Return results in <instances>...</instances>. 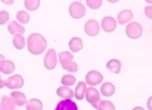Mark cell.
Returning <instances> with one entry per match:
<instances>
[{
	"mask_svg": "<svg viewBox=\"0 0 152 110\" xmlns=\"http://www.w3.org/2000/svg\"><path fill=\"white\" fill-rule=\"evenodd\" d=\"M27 47L31 53L39 55L46 50V39L39 33H32L27 38Z\"/></svg>",
	"mask_w": 152,
	"mask_h": 110,
	"instance_id": "cell-1",
	"label": "cell"
},
{
	"mask_svg": "<svg viewBox=\"0 0 152 110\" xmlns=\"http://www.w3.org/2000/svg\"><path fill=\"white\" fill-rule=\"evenodd\" d=\"M69 12L71 18L75 19H80L85 15L86 9L82 3L76 1L70 4V7H69Z\"/></svg>",
	"mask_w": 152,
	"mask_h": 110,
	"instance_id": "cell-2",
	"label": "cell"
},
{
	"mask_svg": "<svg viewBox=\"0 0 152 110\" xmlns=\"http://www.w3.org/2000/svg\"><path fill=\"white\" fill-rule=\"evenodd\" d=\"M126 34L129 38L137 39L142 34V27L137 22H131L126 26Z\"/></svg>",
	"mask_w": 152,
	"mask_h": 110,
	"instance_id": "cell-3",
	"label": "cell"
},
{
	"mask_svg": "<svg viewBox=\"0 0 152 110\" xmlns=\"http://www.w3.org/2000/svg\"><path fill=\"white\" fill-rule=\"evenodd\" d=\"M57 53L54 49H49L45 56L44 64L48 70H53L57 66Z\"/></svg>",
	"mask_w": 152,
	"mask_h": 110,
	"instance_id": "cell-4",
	"label": "cell"
},
{
	"mask_svg": "<svg viewBox=\"0 0 152 110\" xmlns=\"http://www.w3.org/2000/svg\"><path fill=\"white\" fill-rule=\"evenodd\" d=\"M23 79L19 74H14L5 80V86L9 89H19L23 87Z\"/></svg>",
	"mask_w": 152,
	"mask_h": 110,
	"instance_id": "cell-5",
	"label": "cell"
},
{
	"mask_svg": "<svg viewBox=\"0 0 152 110\" xmlns=\"http://www.w3.org/2000/svg\"><path fill=\"white\" fill-rule=\"evenodd\" d=\"M104 76L97 71H90L85 76V81L88 85L97 86L102 83Z\"/></svg>",
	"mask_w": 152,
	"mask_h": 110,
	"instance_id": "cell-6",
	"label": "cell"
},
{
	"mask_svg": "<svg viewBox=\"0 0 152 110\" xmlns=\"http://www.w3.org/2000/svg\"><path fill=\"white\" fill-rule=\"evenodd\" d=\"M84 31L86 34L89 36H96L100 32V26H99L98 22L95 19L88 20L84 24Z\"/></svg>",
	"mask_w": 152,
	"mask_h": 110,
	"instance_id": "cell-7",
	"label": "cell"
},
{
	"mask_svg": "<svg viewBox=\"0 0 152 110\" xmlns=\"http://www.w3.org/2000/svg\"><path fill=\"white\" fill-rule=\"evenodd\" d=\"M85 98L89 103H91V105H95L100 101V94L96 88L91 86V87H88L86 90Z\"/></svg>",
	"mask_w": 152,
	"mask_h": 110,
	"instance_id": "cell-8",
	"label": "cell"
},
{
	"mask_svg": "<svg viewBox=\"0 0 152 110\" xmlns=\"http://www.w3.org/2000/svg\"><path fill=\"white\" fill-rule=\"evenodd\" d=\"M102 29L106 32H112L117 28V21L112 17H105L101 22Z\"/></svg>",
	"mask_w": 152,
	"mask_h": 110,
	"instance_id": "cell-9",
	"label": "cell"
},
{
	"mask_svg": "<svg viewBox=\"0 0 152 110\" xmlns=\"http://www.w3.org/2000/svg\"><path fill=\"white\" fill-rule=\"evenodd\" d=\"M11 99L12 100V101L14 102V104L16 106H18V107H22L23 105L27 104L26 96L24 95V94H23L22 92H19V91L12 92Z\"/></svg>",
	"mask_w": 152,
	"mask_h": 110,
	"instance_id": "cell-10",
	"label": "cell"
},
{
	"mask_svg": "<svg viewBox=\"0 0 152 110\" xmlns=\"http://www.w3.org/2000/svg\"><path fill=\"white\" fill-rule=\"evenodd\" d=\"M55 110H78L77 104L71 100H63L59 102Z\"/></svg>",
	"mask_w": 152,
	"mask_h": 110,
	"instance_id": "cell-11",
	"label": "cell"
},
{
	"mask_svg": "<svg viewBox=\"0 0 152 110\" xmlns=\"http://www.w3.org/2000/svg\"><path fill=\"white\" fill-rule=\"evenodd\" d=\"M8 31L12 35H17V34H23L25 32V29L23 25L19 24L17 21H11L8 24Z\"/></svg>",
	"mask_w": 152,
	"mask_h": 110,
	"instance_id": "cell-12",
	"label": "cell"
},
{
	"mask_svg": "<svg viewBox=\"0 0 152 110\" xmlns=\"http://www.w3.org/2000/svg\"><path fill=\"white\" fill-rule=\"evenodd\" d=\"M133 18V13L129 10H124L117 15V20L120 24H125Z\"/></svg>",
	"mask_w": 152,
	"mask_h": 110,
	"instance_id": "cell-13",
	"label": "cell"
},
{
	"mask_svg": "<svg viewBox=\"0 0 152 110\" xmlns=\"http://www.w3.org/2000/svg\"><path fill=\"white\" fill-rule=\"evenodd\" d=\"M57 94L58 95L59 97L64 98V100H66V99L70 100L71 98L74 96L73 90L69 88L68 86H59L58 90H57Z\"/></svg>",
	"mask_w": 152,
	"mask_h": 110,
	"instance_id": "cell-14",
	"label": "cell"
},
{
	"mask_svg": "<svg viewBox=\"0 0 152 110\" xmlns=\"http://www.w3.org/2000/svg\"><path fill=\"white\" fill-rule=\"evenodd\" d=\"M106 67L112 73L118 74L121 71V67H122V64L121 62L117 60V59H112L110 61H109L106 64Z\"/></svg>",
	"mask_w": 152,
	"mask_h": 110,
	"instance_id": "cell-15",
	"label": "cell"
},
{
	"mask_svg": "<svg viewBox=\"0 0 152 110\" xmlns=\"http://www.w3.org/2000/svg\"><path fill=\"white\" fill-rule=\"evenodd\" d=\"M86 90H87V86L86 84L83 81L78 82V84L76 86V89H75V93H74V96L76 99L79 100H82L84 98L85 95V93H86Z\"/></svg>",
	"mask_w": 152,
	"mask_h": 110,
	"instance_id": "cell-16",
	"label": "cell"
},
{
	"mask_svg": "<svg viewBox=\"0 0 152 110\" xmlns=\"http://www.w3.org/2000/svg\"><path fill=\"white\" fill-rule=\"evenodd\" d=\"M100 91H101L102 95H104L105 97H110V96H112L114 94L115 86L110 82H105L101 86Z\"/></svg>",
	"mask_w": 152,
	"mask_h": 110,
	"instance_id": "cell-17",
	"label": "cell"
},
{
	"mask_svg": "<svg viewBox=\"0 0 152 110\" xmlns=\"http://www.w3.org/2000/svg\"><path fill=\"white\" fill-rule=\"evenodd\" d=\"M69 47L73 52H77L83 48V41L80 38H72L69 42Z\"/></svg>",
	"mask_w": 152,
	"mask_h": 110,
	"instance_id": "cell-18",
	"label": "cell"
},
{
	"mask_svg": "<svg viewBox=\"0 0 152 110\" xmlns=\"http://www.w3.org/2000/svg\"><path fill=\"white\" fill-rule=\"evenodd\" d=\"M0 106L3 110H16V105L12 101V100L9 96L4 95L1 98Z\"/></svg>",
	"mask_w": 152,
	"mask_h": 110,
	"instance_id": "cell-19",
	"label": "cell"
},
{
	"mask_svg": "<svg viewBox=\"0 0 152 110\" xmlns=\"http://www.w3.org/2000/svg\"><path fill=\"white\" fill-rule=\"evenodd\" d=\"M60 63H61L63 68L70 73H76L78 70L77 64L70 60H64V61H61Z\"/></svg>",
	"mask_w": 152,
	"mask_h": 110,
	"instance_id": "cell-20",
	"label": "cell"
},
{
	"mask_svg": "<svg viewBox=\"0 0 152 110\" xmlns=\"http://www.w3.org/2000/svg\"><path fill=\"white\" fill-rule=\"evenodd\" d=\"M96 110H115V106L111 101L100 100L97 104L92 105Z\"/></svg>",
	"mask_w": 152,
	"mask_h": 110,
	"instance_id": "cell-21",
	"label": "cell"
},
{
	"mask_svg": "<svg viewBox=\"0 0 152 110\" xmlns=\"http://www.w3.org/2000/svg\"><path fill=\"white\" fill-rule=\"evenodd\" d=\"M1 72L4 74H11L15 71V65L12 61H5L2 63Z\"/></svg>",
	"mask_w": 152,
	"mask_h": 110,
	"instance_id": "cell-22",
	"label": "cell"
},
{
	"mask_svg": "<svg viewBox=\"0 0 152 110\" xmlns=\"http://www.w3.org/2000/svg\"><path fill=\"white\" fill-rule=\"evenodd\" d=\"M43 103L38 99H31L26 104V110H42Z\"/></svg>",
	"mask_w": 152,
	"mask_h": 110,
	"instance_id": "cell-23",
	"label": "cell"
},
{
	"mask_svg": "<svg viewBox=\"0 0 152 110\" xmlns=\"http://www.w3.org/2000/svg\"><path fill=\"white\" fill-rule=\"evenodd\" d=\"M12 41H13V46L18 50H22L25 47V39L21 34L15 35Z\"/></svg>",
	"mask_w": 152,
	"mask_h": 110,
	"instance_id": "cell-24",
	"label": "cell"
},
{
	"mask_svg": "<svg viewBox=\"0 0 152 110\" xmlns=\"http://www.w3.org/2000/svg\"><path fill=\"white\" fill-rule=\"evenodd\" d=\"M40 4L39 0H25L24 1V6L28 11H36L38 9Z\"/></svg>",
	"mask_w": 152,
	"mask_h": 110,
	"instance_id": "cell-25",
	"label": "cell"
},
{
	"mask_svg": "<svg viewBox=\"0 0 152 110\" xmlns=\"http://www.w3.org/2000/svg\"><path fill=\"white\" fill-rule=\"evenodd\" d=\"M61 82H62L63 85L65 86H73L75 84L76 78L71 74H66V75L63 76Z\"/></svg>",
	"mask_w": 152,
	"mask_h": 110,
	"instance_id": "cell-26",
	"label": "cell"
},
{
	"mask_svg": "<svg viewBox=\"0 0 152 110\" xmlns=\"http://www.w3.org/2000/svg\"><path fill=\"white\" fill-rule=\"evenodd\" d=\"M17 19L21 24H27L30 20V15L24 11H19L17 13Z\"/></svg>",
	"mask_w": 152,
	"mask_h": 110,
	"instance_id": "cell-27",
	"label": "cell"
},
{
	"mask_svg": "<svg viewBox=\"0 0 152 110\" xmlns=\"http://www.w3.org/2000/svg\"><path fill=\"white\" fill-rule=\"evenodd\" d=\"M86 4L91 9L95 10V9H98L102 5L103 1L102 0H86Z\"/></svg>",
	"mask_w": 152,
	"mask_h": 110,
	"instance_id": "cell-28",
	"label": "cell"
},
{
	"mask_svg": "<svg viewBox=\"0 0 152 110\" xmlns=\"http://www.w3.org/2000/svg\"><path fill=\"white\" fill-rule=\"evenodd\" d=\"M74 59V56L72 53H70V52H62L58 54V60L59 62L64 61V60H70V61H73Z\"/></svg>",
	"mask_w": 152,
	"mask_h": 110,
	"instance_id": "cell-29",
	"label": "cell"
},
{
	"mask_svg": "<svg viewBox=\"0 0 152 110\" xmlns=\"http://www.w3.org/2000/svg\"><path fill=\"white\" fill-rule=\"evenodd\" d=\"M10 18V15L9 13L5 11H2L0 12V24H4L7 23V21H9Z\"/></svg>",
	"mask_w": 152,
	"mask_h": 110,
	"instance_id": "cell-30",
	"label": "cell"
},
{
	"mask_svg": "<svg viewBox=\"0 0 152 110\" xmlns=\"http://www.w3.org/2000/svg\"><path fill=\"white\" fill-rule=\"evenodd\" d=\"M144 13L145 15L149 18L152 19V6L151 5H149V6H146L144 8Z\"/></svg>",
	"mask_w": 152,
	"mask_h": 110,
	"instance_id": "cell-31",
	"label": "cell"
},
{
	"mask_svg": "<svg viewBox=\"0 0 152 110\" xmlns=\"http://www.w3.org/2000/svg\"><path fill=\"white\" fill-rule=\"evenodd\" d=\"M147 108L149 110H152V96L149 98V100L147 101Z\"/></svg>",
	"mask_w": 152,
	"mask_h": 110,
	"instance_id": "cell-32",
	"label": "cell"
},
{
	"mask_svg": "<svg viewBox=\"0 0 152 110\" xmlns=\"http://www.w3.org/2000/svg\"><path fill=\"white\" fill-rule=\"evenodd\" d=\"M4 86H5V80H3L0 77V89L3 88Z\"/></svg>",
	"mask_w": 152,
	"mask_h": 110,
	"instance_id": "cell-33",
	"label": "cell"
},
{
	"mask_svg": "<svg viewBox=\"0 0 152 110\" xmlns=\"http://www.w3.org/2000/svg\"><path fill=\"white\" fill-rule=\"evenodd\" d=\"M4 61V57L2 55V54H0V69H1V66H2V63ZM0 72H1V70H0Z\"/></svg>",
	"mask_w": 152,
	"mask_h": 110,
	"instance_id": "cell-34",
	"label": "cell"
},
{
	"mask_svg": "<svg viewBox=\"0 0 152 110\" xmlns=\"http://www.w3.org/2000/svg\"><path fill=\"white\" fill-rule=\"evenodd\" d=\"M132 110H145L143 108H142V107H136V108H134Z\"/></svg>",
	"mask_w": 152,
	"mask_h": 110,
	"instance_id": "cell-35",
	"label": "cell"
},
{
	"mask_svg": "<svg viewBox=\"0 0 152 110\" xmlns=\"http://www.w3.org/2000/svg\"><path fill=\"white\" fill-rule=\"evenodd\" d=\"M146 2H147V3H149V4H152L151 0H146Z\"/></svg>",
	"mask_w": 152,
	"mask_h": 110,
	"instance_id": "cell-36",
	"label": "cell"
},
{
	"mask_svg": "<svg viewBox=\"0 0 152 110\" xmlns=\"http://www.w3.org/2000/svg\"><path fill=\"white\" fill-rule=\"evenodd\" d=\"M0 110H3V109H2V107L0 106Z\"/></svg>",
	"mask_w": 152,
	"mask_h": 110,
	"instance_id": "cell-37",
	"label": "cell"
}]
</instances>
